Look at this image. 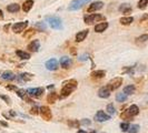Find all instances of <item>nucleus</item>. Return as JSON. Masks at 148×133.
<instances>
[{"label": "nucleus", "mask_w": 148, "mask_h": 133, "mask_svg": "<svg viewBox=\"0 0 148 133\" xmlns=\"http://www.w3.org/2000/svg\"><path fill=\"white\" fill-rule=\"evenodd\" d=\"M139 24L141 27H148V14H145V15L141 16L140 20H139Z\"/></svg>", "instance_id": "obj_29"}, {"label": "nucleus", "mask_w": 148, "mask_h": 133, "mask_svg": "<svg viewBox=\"0 0 148 133\" xmlns=\"http://www.w3.org/2000/svg\"><path fill=\"white\" fill-rule=\"evenodd\" d=\"M132 10H133V9H132L129 3H123V5L119 7V11L123 12V14H125V15H129V14L132 12Z\"/></svg>", "instance_id": "obj_20"}, {"label": "nucleus", "mask_w": 148, "mask_h": 133, "mask_svg": "<svg viewBox=\"0 0 148 133\" xmlns=\"http://www.w3.org/2000/svg\"><path fill=\"white\" fill-rule=\"evenodd\" d=\"M147 5H148V0H139V1H138V8L141 9V10L146 9Z\"/></svg>", "instance_id": "obj_37"}, {"label": "nucleus", "mask_w": 148, "mask_h": 133, "mask_svg": "<svg viewBox=\"0 0 148 133\" xmlns=\"http://www.w3.org/2000/svg\"><path fill=\"white\" fill-rule=\"evenodd\" d=\"M27 49H28L29 51H31V52L39 51V49H40V41H39V40H32V41L28 44Z\"/></svg>", "instance_id": "obj_13"}, {"label": "nucleus", "mask_w": 148, "mask_h": 133, "mask_svg": "<svg viewBox=\"0 0 148 133\" xmlns=\"http://www.w3.org/2000/svg\"><path fill=\"white\" fill-rule=\"evenodd\" d=\"M95 120L97 122H105V121L110 120V115L108 113L104 112L103 110H99L97 111V113L95 114Z\"/></svg>", "instance_id": "obj_9"}, {"label": "nucleus", "mask_w": 148, "mask_h": 133, "mask_svg": "<svg viewBox=\"0 0 148 133\" xmlns=\"http://www.w3.org/2000/svg\"><path fill=\"white\" fill-rule=\"evenodd\" d=\"M6 88H7L8 90H16V91L18 90V89H17V87H16V86H7Z\"/></svg>", "instance_id": "obj_43"}, {"label": "nucleus", "mask_w": 148, "mask_h": 133, "mask_svg": "<svg viewBox=\"0 0 148 133\" xmlns=\"http://www.w3.org/2000/svg\"><path fill=\"white\" fill-rule=\"evenodd\" d=\"M10 27H11V24H10V23H8V24H6V26L3 27V30H5L6 32H8V30H9V28H10Z\"/></svg>", "instance_id": "obj_44"}, {"label": "nucleus", "mask_w": 148, "mask_h": 133, "mask_svg": "<svg viewBox=\"0 0 148 133\" xmlns=\"http://www.w3.org/2000/svg\"><path fill=\"white\" fill-rule=\"evenodd\" d=\"M129 123L128 122H123L121 124H120V129H121V131L123 132H128V129H129Z\"/></svg>", "instance_id": "obj_38"}, {"label": "nucleus", "mask_w": 148, "mask_h": 133, "mask_svg": "<svg viewBox=\"0 0 148 133\" xmlns=\"http://www.w3.org/2000/svg\"><path fill=\"white\" fill-rule=\"evenodd\" d=\"M135 90H136V88H135V86H133V84H130V86H126L125 88H124V93H126L127 96H130V94H133V93H135Z\"/></svg>", "instance_id": "obj_27"}, {"label": "nucleus", "mask_w": 148, "mask_h": 133, "mask_svg": "<svg viewBox=\"0 0 148 133\" xmlns=\"http://www.w3.org/2000/svg\"><path fill=\"white\" fill-rule=\"evenodd\" d=\"M87 57H88V54L85 53V54H82V56L79 57V60H80V61H85V60H87Z\"/></svg>", "instance_id": "obj_42"}, {"label": "nucleus", "mask_w": 148, "mask_h": 133, "mask_svg": "<svg viewBox=\"0 0 148 133\" xmlns=\"http://www.w3.org/2000/svg\"><path fill=\"white\" fill-rule=\"evenodd\" d=\"M88 32H89L88 29H85V30H82V31H79V32L76 35V41H77V42H82V41H84V40L86 39V37L88 36Z\"/></svg>", "instance_id": "obj_15"}, {"label": "nucleus", "mask_w": 148, "mask_h": 133, "mask_svg": "<svg viewBox=\"0 0 148 133\" xmlns=\"http://www.w3.org/2000/svg\"><path fill=\"white\" fill-rule=\"evenodd\" d=\"M16 92H17V94H18V96H20V98H21V99H23V100H25V99H26V98L28 96V94H27V92H26L25 90H22V89H18V90H17Z\"/></svg>", "instance_id": "obj_35"}, {"label": "nucleus", "mask_w": 148, "mask_h": 133, "mask_svg": "<svg viewBox=\"0 0 148 133\" xmlns=\"http://www.w3.org/2000/svg\"><path fill=\"white\" fill-rule=\"evenodd\" d=\"M77 88V81L76 80H69L64 83V87L61 88L60 91V99H65L68 96H70V93H73Z\"/></svg>", "instance_id": "obj_1"}, {"label": "nucleus", "mask_w": 148, "mask_h": 133, "mask_svg": "<svg viewBox=\"0 0 148 133\" xmlns=\"http://www.w3.org/2000/svg\"><path fill=\"white\" fill-rule=\"evenodd\" d=\"M0 124H1V126H8V123H6L5 121H0Z\"/></svg>", "instance_id": "obj_45"}, {"label": "nucleus", "mask_w": 148, "mask_h": 133, "mask_svg": "<svg viewBox=\"0 0 148 133\" xmlns=\"http://www.w3.org/2000/svg\"><path fill=\"white\" fill-rule=\"evenodd\" d=\"M28 27V21H21V22H16L15 24L11 26L12 31L15 33H21L22 31H25V29Z\"/></svg>", "instance_id": "obj_7"}, {"label": "nucleus", "mask_w": 148, "mask_h": 133, "mask_svg": "<svg viewBox=\"0 0 148 133\" xmlns=\"http://www.w3.org/2000/svg\"><path fill=\"white\" fill-rule=\"evenodd\" d=\"M7 10L9 12H18L20 10V6L18 3H11V5H8L7 6Z\"/></svg>", "instance_id": "obj_24"}, {"label": "nucleus", "mask_w": 148, "mask_h": 133, "mask_svg": "<svg viewBox=\"0 0 148 133\" xmlns=\"http://www.w3.org/2000/svg\"><path fill=\"white\" fill-rule=\"evenodd\" d=\"M80 124H82V126H90L91 124V121L88 120V119H82Z\"/></svg>", "instance_id": "obj_40"}, {"label": "nucleus", "mask_w": 148, "mask_h": 133, "mask_svg": "<svg viewBox=\"0 0 148 133\" xmlns=\"http://www.w3.org/2000/svg\"><path fill=\"white\" fill-rule=\"evenodd\" d=\"M108 22H100V23H97L96 26H95V31L98 32V33H101V32H104L105 30L108 28Z\"/></svg>", "instance_id": "obj_16"}, {"label": "nucleus", "mask_w": 148, "mask_h": 133, "mask_svg": "<svg viewBox=\"0 0 148 133\" xmlns=\"http://www.w3.org/2000/svg\"><path fill=\"white\" fill-rule=\"evenodd\" d=\"M35 35V28H31V29H28L23 35H22V37L25 38V39H29L30 37H32Z\"/></svg>", "instance_id": "obj_31"}, {"label": "nucleus", "mask_w": 148, "mask_h": 133, "mask_svg": "<svg viewBox=\"0 0 148 133\" xmlns=\"http://www.w3.org/2000/svg\"><path fill=\"white\" fill-rule=\"evenodd\" d=\"M39 113L41 115V118L45 121H50L52 119V112L48 107H40L39 108Z\"/></svg>", "instance_id": "obj_6"}, {"label": "nucleus", "mask_w": 148, "mask_h": 133, "mask_svg": "<svg viewBox=\"0 0 148 133\" xmlns=\"http://www.w3.org/2000/svg\"><path fill=\"white\" fill-rule=\"evenodd\" d=\"M106 75V71L105 70H97V71H92L90 73V77L92 79H101Z\"/></svg>", "instance_id": "obj_17"}, {"label": "nucleus", "mask_w": 148, "mask_h": 133, "mask_svg": "<svg viewBox=\"0 0 148 133\" xmlns=\"http://www.w3.org/2000/svg\"><path fill=\"white\" fill-rule=\"evenodd\" d=\"M16 54H17V56L22 60H29L30 59L29 53H28V52H26V51H22V50H17V51H16Z\"/></svg>", "instance_id": "obj_22"}, {"label": "nucleus", "mask_w": 148, "mask_h": 133, "mask_svg": "<svg viewBox=\"0 0 148 133\" xmlns=\"http://www.w3.org/2000/svg\"><path fill=\"white\" fill-rule=\"evenodd\" d=\"M30 113H31V114H35V115H37L38 113H39V108H38V107H34V108H31V110H30Z\"/></svg>", "instance_id": "obj_41"}, {"label": "nucleus", "mask_w": 148, "mask_h": 133, "mask_svg": "<svg viewBox=\"0 0 148 133\" xmlns=\"http://www.w3.org/2000/svg\"><path fill=\"white\" fill-rule=\"evenodd\" d=\"M3 19V14H2V10L0 9V20H2Z\"/></svg>", "instance_id": "obj_46"}, {"label": "nucleus", "mask_w": 148, "mask_h": 133, "mask_svg": "<svg viewBox=\"0 0 148 133\" xmlns=\"http://www.w3.org/2000/svg\"><path fill=\"white\" fill-rule=\"evenodd\" d=\"M139 131V126L138 124H133V126H129V129H128V132L129 133H138Z\"/></svg>", "instance_id": "obj_36"}, {"label": "nucleus", "mask_w": 148, "mask_h": 133, "mask_svg": "<svg viewBox=\"0 0 148 133\" xmlns=\"http://www.w3.org/2000/svg\"><path fill=\"white\" fill-rule=\"evenodd\" d=\"M46 20L50 24V27H51L52 29H61V27H62L61 19L58 18V17H55V16H52V17H47Z\"/></svg>", "instance_id": "obj_4"}, {"label": "nucleus", "mask_w": 148, "mask_h": 133, "mask_svg": "<svg viewBox=\"0 0 148 133\" xmlns=\"http://www.w3.org/2000/svg\"><path fill=\"white\" fill-rule=\"evenodd\" d=\"M57 99H58L57 93H56V92H51V93H49L48 96H47V102H49V103H55V102L57 101Z\"/></svg>", "instance_id": "obj_28"}, {"label": "nucleus", "mask_w": 148, "mask_h": 133, "mask_svg": "<svg viewBox=\"0 0 148 133\" xmlns=\"http://www.w3.org/2000/svg\"><path fill=\"white\" fill-rule=\"evenodd\" d=\"M148 40V35H141L138 38H136V42L137 43H141V42H146Z\"/></svg>", "instance_id": "obj_34"}, {"label": "nucleus", "mask_w": 148, "mask_h": 133, "mask_svg": "<svg viewBox=\"0 0 148 133\" xmlns=\"http://www.w3.org/2000/svg\"><path fill=\"white\" fill-rule=\"evenodd\" d=\"M110 92L111 91L109 90L108 87H101L98 91V96L101 98V99H107V98L110 96Z\"/></svg>", "instance_id": "obj_12"}, {"label": "nucleus", "mask_w": 148, "mask_h": 133, "mask_svg": "<svg viewBox=\"0 0 148 133\" xmlns=\"http://www.w3.org/2000/svg\"><path fill=\"white\" fill-rule=\"evenodd\" d=\"M104 7V2L103 1H96V2H92L90 6L88 7L87 9V12H95V11H98V10H100L101 8Z\"/></svg>", "instance_id": "obj_10"}, {"label": "nucleus", "mask_w": 148, "mask_h": 133, "mask_svg": "<svg viewBox=\"0 0 148 133\" xmlns=\"http://www.w3.org/2000/svg\"><path fill=\"white\" fill-rule=\"evenodd\" d=\"M79 121L78 120H70V121H68V126H70V128H75V129H77V128H79Z\"/></svg>", "instance_id": "obj_33"}, {"label": "nucleus", "mask_w": 148, "mask_h": 133, "mask_svg": "<svg viewBox=\"0 0 148 133\" xmlns=\"http://www.w3.org/2000/svg\"><path fill=\"white\" fill-rule=\"evenodd\" d=\"M46 68H47V70H49V71H56L59 66H58V61L56 59H50L48 60L47 62H46Z\"/></svg>", "instance_id": "obj_11"}, {"label": "nucleus", "mask_w": 148, "mask_h": 133, "mask_svg": "<svg viewBox=\"0 0 148 133\" xmlns=\"http://www.w3.org/2000/svg\"><path fill=\"white\" fill-rule=\"evenodd\" d=\"M90 133H96V131H91Z\"/></svg>", "instance_id": "obj_49"}, {"label": "nucleus", "mask_w": 148, "mask_h": 133, "mask_svg": "<svg viewBox=\"0 0 148 133\" xmlns=\"http://www.w3.org/2000/svg\"><path fill=\"white\" fill-rule=\"evenodd\" d=\"M34 28L36 30H38V31H40V32H42V31H45V30L47 29V24L44 21H38L35 23V27Z\"/></svg>", "instance_id": "obj_23"}, {"label": "nucleus", "mask_w": 148, "mask_h": 133, "mask_svg": "<svg viewBox=\"0 0 148 133\" xmlns=\"http://www.w3.org/2000/svg\"><path fill=\"white\" fill-rule=\"evenodd\" d=\"M45 92V89L44 88H30L27 90V94L31 98H39V96H41L42 93Z\"/></svg>", "instance_id": "obj_8"}, {"label": "nucleus", "mask_w": 148, "mask_h": 133, "mask_svg": "<svg viewBox=\"0 0 148 133\" xmlns=\"http://www.w3.org/2000/svg\"><path fill=\"white\" fill-rule=\"evenodd\" d=\"M87 1H89V0H82V3H85V2H87Z\"/></svg>", "instance_id": "obj_48"}, {"label": "nucleus", "mask_w": 148, "mask_h": 133, "mask_svg": "<svg viewBox=\"0 0 148 133\" xmlns=\"http://www.w3.org/2000/svg\"><path fill=\"white\" fill-rule=\"evenodd\" d=\"M127 94L126 93H124V92H120V93H117V96H116V100L118 101V102H125L127 100Z\"/></svg>", "instance_id": "obj_30"}, {"label": "nucleus", "mask_w": 148, "mask_h": 133, "mask_svg": "<svg viewBox=\"0 0 148 133\" xmlns=\"http://www.w3.org/2000/svg\"><path fill=\"white\" fill-rule=\"evenodd\" d=\"M123 78L121 77H116V78H114V79H111L110 81L108 82V84H107V87L109 88L110 91H114V90H117V89L123 84Z\"/></svg>", "instance_id": "obj_5"}, {"label": "nucleus", "mask_w": 148, "mask_h": 133, "mask_svg": "<svg viewBox=\"0 0 148 133\" xmlns=\"http://www.w3.org/2000/svg\"><path fill=\"white\" fill-rule=\"evenodd\" d=\"M0 98L2 99V100H5L6 101V103L7 104H11V100H10V98L7 96H3V94H0Z\"/></svg>", "instance_id": "obj_39"}, {"label": "nucleus", "mask_w": 148, "mask_h": 133, "mask_svg": "<svg viewBox=\"0 0 148 133\" xmlns=\"http://www.w3.org/2000/svg\"><path fill=\"white\" fill-rule=\"evenodd\" d=\"M60 66L62 69H69L70 66H71V59L70 58H68V57H61L60 58Z\"/></svg>", "instance_id": "obj_14"}, {"label": "nucleus", "mask_w": 148, "mask_h": 133, "mask_svg": "<svg viewBox=\"0 0 148 133\" xmlns=\"http://www.w3.org/2000/svg\"><path fill=\"white\" fill-rule=\"evenodd\" d=\"M139 113V108L136 105V104H133V105H130L127 110H125L121 114H120V118L123 119V120H127V121H129L132 118H134L135 115H137Z\"/></svg>", "instance_id": "obj_2"}, {"label": "nucleus", "mask_w": 148, "mask_h": 133, "mask_svg": "<svg viewBox=\"0 0 148 133\" xmlns=\"http://www.w3.org/2000/svg\"><path fill=\"white\" fill-rule=\"evenodd\" d=\"M106 111H107V113H108L109 115H112V114H115V113H116L115 107H114V104H111V103L107 105V108H106Z\"/></svg>", "instance_id": "obj_32"}, {"label": "nucleus", "mask_w": 148, "mask_h": 133, "mask_svg": "<svg viewBox=\"0 0 148 133\" xmlns=\"http://www.w3.org/2000/svg\"><path fill=\"white\" fill-rule=\"evenodd\" d=\"M82 0H74L71 3H70V6H69V10H71V11H74V10H78L79 8H82Z\"/></svg>", "instance_id": "obj_18"}, {"label": "nucleus", "mask_w": 148, "mask_h": 133, "mask_svg": "<svg viewBox=\"0 0 148 133\" xmlns=\"http://www.w3.org/2000/svg\"><path fill=\"white\" fill-rule=\"evenodd\" d=\"M1 78L3 80H7V81H12V80L16 79V75L11 71H5V72H2V74H1Z\"/></svg>", "instance_id": "obj_19"}, {"label": "nucleus", "mask_w": 148, "mask_h": 133, "mask_svg": "<svg viewBox=\"0 0 148 133\" xmlns=\"http://www.w3.org/2000/svg\"><path fill=\"white\" fill-rule=\"evenodd\" d=\"M77 133H87V132H86V131H84V130H78Z\"/></svg>", "instance_id": "obj_47"}, {"label": "nucleus", "mask_w": 148, "mask_h": 133, "mask_svg": "<svg viewBox=\"0 0 148 133\" xmlns=\"http://www.w3.org/2000/svg\"><path fill=\"white\" fill-rule=\"evenodd\" d=\"M32 77H34V75H32V74H30V73H22L18 77V80H19V81H22V82H26V81L31 80V79H32Z\"/></svg>", "instance_id": "obj_26"}, {"label": "nucleus", "mask_w": 148, "mask_h": 133, "mask_svg": "<svg viewBox=\"0 0 148 133\" xmlns=\"http://www.w3.org/2000/svg\"><path fill=\"white\" fill-rule=\"evenodd\" d=\"M34 6V0H26L23 3H22V10L25 12H29L31 10V8Z\"/></svg>", "instance_id": "obj_21"}, {"label": "nucleus", "mask_w": 148, "mask_h": 133, "mask_svg": "<svg viewBox=\"0 0 148 133\" xmlns=\"http://www.w3.org/2000/svg\"><path fill=\"white\" fill-rule=\"evenodd\" d=\"M119 22L124 26H129L132 22H134V18L133 17H123L119 19Z\"/></svg>", "instance_id": "obj_25"}, {"label": "nucleus", "mask_w": 148, "mask_h": 133, "mask_svg": "<svg viewBox=\"0 0 148 133\" xmlns=\"http://www.w3.org/2000/svg\"><path fill=\"white\" fill-rule=\"evenodd\" d=\"M105 19H106L105 16L99 15V14H92V15L85 16L84 21H85L86 24H94V23L100 21V20H105Z\"/></svg>", "instance_id": "obj_3"}]
</instances>
